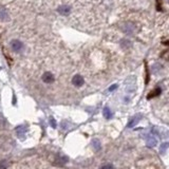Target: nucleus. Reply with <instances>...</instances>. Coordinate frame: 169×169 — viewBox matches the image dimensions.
<instances>
[{
    "mask_svg": "<svg viewBox=\"0 0 169 169\" xmlns=\"http://www.w3.org/2000/svg\"><path fill=\"white\" fill-rule=\"evenodd\" d=\"M11 48H12V50H13L14 52L19 53V52L23 49V44L18 39H13L11 41Z\"/></svg>",
    "mask_w": 169,
    "mask_h": 169,
    "instance_id": "obj_1",
    "label": "nucleus"
},
{
    "mask_svg": "<svg viewBox=\"0 0 169 169\" xmlns=\"http://www.w3.org/2000/svg\"><path fill=\"white\" fill-rule=\"evenodd\" d=\"M83 83H85V80H83V76H80V75H75L73 77V79H72V83L75 87H81L83 85Z\"/></svg>",
    "mask_w": 169,
    "mask_h": 169,
    "instance_id": "obj_2",
    "label": "nucleus"
},
{
    "mask_svg": "<svg viewBox=\"0 0 169 169\" xmlns=\"http://www.w3.org/2000/svg\"><path fill=\"white\" fill-rule=\"evenodd\" d=\"M146 143L148 147H154L158 145V139L154 135H148L146 139Z\"/></svg>",
    "mask_w": 169,
    "mask_h": 169,
    "instance_id": "obj_3",
    "label": "nucleus"
},
{
    "mask_svg": "<svg viewBox=\"0 0 169 169\" xmlns=\"http://www.w3.org/2000/svg\"><path fill=\"white\" fill-rule=\"evenodd\" d=\"M26 132H27L26 126L20 125V126H18V127H16V134H17V137H20V139L24 137V135H26Z\"/></svg>",
    "mask_w": 169,
    "mask_h": 169,
    "instance_id": "obj_4",
    "label": "nucleus"
},
{
    "mask_svg": "<svg viewBox=\"0 0 169 169\" xmlns=\"http://www.w3.org/2000/svg\"><path fill=\"white\" fill-rule=\"evenodd\" d=\"M42 80L46 83H51L54 81V76L51 72H46L44 75H42Z\"/></svg>",
    "mask_w": 169,
    "mask_h": 169,
    "instance_id": "obj_5",
    "label": "nucleus"
},
{
    "mask_svg": "<svg viewBox=\"0 0 169 169\" xmlns=\"http://www.w3.org/2000/svg\"><path fill=\"white\" fill-rule=\"evenodd\" d=\"M57 11L59 14L63 15V16H68V15L70 14V12H71V9H70V7H68V5H61V7H58Z\"/></svg>",
    "mask_w": 169,
    "mask_h": 169,
    "instance_id": "obj_6",
    "label": "nucleus"
},
{
    "mask_svg": "<svg viewBox=\"0 0 169 169\" xmlns=\"http://www.w3.org/2000/svg\"><path fill=\"white\" fill-rule=\"evenodd\" d=\"M0 19L1 20H7L9 19V14L4 7H0Z\"/></svg>",
    "mask_w": 169,
    "mask_h": 169,
    "instance_id": "obj_7",
    "label": "nucleus"
},
{
    "mask_svg": "<svg viewBox=\"0 0 169 169\" xmlns=\"http://www.w3.org/2000/svg\"><path fill=\"white\" fill-rule=\"evenodd\" d=\"M103 114H104V116L107 118V120H110V118L112 117V112L110 111V109H109V108H108V107L104 108V111H103Z\"/></svg>",
    "mask_w": 169,
    "mask_h": 169,
    "instance_id": "obj_8",
    "label": "nucleus"
},
{
    "mask_svg": "<svg viewBox=\"0 0 169 169\" xmlns=\"http://www.w3.org/2000/svg\"><path fill=\"white\" fill-rule=\"evenodd\" d=\"M92 144H93V148H94L95 150H96V151H98V150H100V146H102V145H100V142L98 141L97 139H93Z\"/></svg>",
    "mask_w": 169,
    "mask_h": 169,
    "instance_id": "obj_9",
    "label": "nucleus"
},
{
    "mask_svg": "<svg viewBox=\"0 0 169 169\" xmlns=\"http://www.w3.org/2000/svg\"><path fill=\"white\" fill-rule=\"evenodd\" d=\"M161 92H162L161 88H156L152 93H150V94H149V97L148 98H151V97H153V96H158V95L161 94Z\"/></svg>",
    "mask_w": 169,
    "mask_h": 169,
    "instance_id": "obj_10",
    "label": "nucleus"
},
{
    "mask_svg": "<svg viewBox=\"0 0 169 169\" xmlns=\"http://www.w3.org/2000/svg\"><path fill=\"white\" fill-rule=\"evenodd\" d=\"M137 122H139V120H137V118H132L129 123H128V128H132L135 124L137 123Z\"/></svg>",
    "mask_w": 169,
    "mask_h": 169,
    "instance_id": "obj_11",
    "label": "nucleus"
},
{
    "mask_svg": "<svg viewBox=\"0 0 169 169\" xmlns=\"http://www.w3.org/2000/svg\"><path fill=\"white\" fill-rule=\"evenodd\" d=\"M102 169H114V167L112 164H106L102 167Z\"/></svg>",
    "mask_w": 169,
    "mask_h": 169,
    "instance_id": "obj_12",
    "label": "nucleus"
},
{
    "mask_svg": "<svg viewBox=\"0 0 169 169\" xmlns=\"http://www.w3.org/2000/svg\"><path fill=\"white\" fill-rule=\"evenodd\" d=\"M50 125H51L53 128L57 127V125H56V120H54V118H50Z\"/></svg>",
    "mask_w": 169,
    "mask_h": 169,
    "instance_id": "obj_13",
    "label": "nucleus"
},
{
    "mask_svg": "<svg viewBox=\"0 0 169 169\" xmlns=\"http://www.w3.org/2000/svg\"><path fill=\"white\" fill-rule=\"evenodd\" d=\"M7 168V162L3 161L2 163H0V169H5Z\"/></svg>",
    "mask_w": 169,
    "mask_h": 169,
    "instance_id": "obj_14",
    "label": "nucleus"
},
{
    "mask_svg": "<svg viewBox=\"0 0 169 169\" xmlns=\"http://www.w3.org/2000/svg\"><path fill=\"white\" fill-rule=\"evenodd\" d=\"M115 89H117V85H113L109 88V91H114Z\"/></svg>",
    "mask_w": 169,
    "mask_h": 169,
    "instance_id": "obj_15",
    "label": "nucleus"
},
{
    "mask_svg": "<svg viewBox=\"0 0 169 169\" xmlns=\"http://www.w3.org/2000/svg\"><path fill=\"white\" fill-rule=\"evenodd\" d=\"M168 147V144H164V145H162V148H161V151H164L165 149Z\"/></svg>",
    "mask_w": 169,
    "mask_h": 169,
    "instance_id": "obj_16",
    "label": "nucleus"
}]
</instances>
